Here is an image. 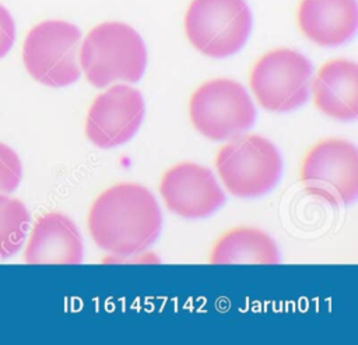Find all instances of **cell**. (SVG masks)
Segmentation results:
<instances>
[{"label": "cell", "instance_id": "6da1fadb", "mask_svg": "<svg viewBox=\"0 0 358 345\" xmlns=\"http://www.w3.org/2000/svg\"><path fill=\"white\" fill-rule=\"evenodd\" d=\"M162 216L155 197L141 184L117 183L91 204L88 230L98 247L116 256L143 251L158 236Z\"/></svg>", "mask_w": 358, "mask_h": 345}, {"label": "cell", "instance_id": "7a4b0ae2", "mask_svg": "<svg viewBox=\"0 0 358 345\" xmlns=\"http://www.w3.org/2000/svg\"><path fill=\"white\" fill-rule=\"evenodd\" d=\"M147 66V49L130 25L108 21L95 25L80 45V67L90 84L103 88L116 81H138Z\"/></svg>", "mask_w": 358, "mask_h": 345}, {"label": "cell", "instance_id": "3957f363", "mask_svg": "<svg viewBox=\"0 0 358 345\" xmlns=\"http://www.w3.org/2000/svg\"><path fill=\"white\" fill-rule=\"evenodd\" d=\"M81 31L71 22L48 20L36 24L22 46V61L38 82L59 88L76 82L80 67Z\"/></svg>", "mask_w": 358, "mask_h": 345}, {"label": "cell", "instance_id": "277c9868", "mask_svg": "<svg viewBox=\"0 0 358 345\" xmlns=\"http://www.w3.org/2000/svg\"><path fill=\"white\" fill-rule=\"evenodd\" d=\"M214 163L225 189L236 197H257L267 193L281 173L277 148L257 134L229 138L218 149Z\"/></svg>", "mask_w": 358, "mask_h": 345}, {"label": "cell", "instance_id": "5b68a950", "mask_svg": "<svg viewBox=\"0 0 358 345\" xmlns=\"http://www.w3.org/2000/svg\"><path fill=\"white\" fill-rule=\"evenodd\" d=\"M252 28L245 0H192L185 14V34L200 53L222 59L241 50Z\"/></svg>", "mask_w": 358, "mask_h": 345}, {"label": "cell", "instance_id": "8992f818", "mask_svg": "<svg viewBox=\"0 0 358 345\" xmlns=\"http://www.w3.org/2000/svg\"><path fill=\"white\" fill-rule=\"evenodd\" d=\"M189 116L201 135L221 141L249 129L256 110L243 85L231 78H214L203 82L192 94Z\"/></svg>", "mask_w": 358, "mask_h": 345}, {"label": "cell", "instance_id": "52a82bcc", "mask_svg": "<svg viewBox=\"0 0 358 345\" xmlns=\"http://www.w3.org/2000/svg\"><path fill=\"white\" fill-rule=\"evenodd\" d=\"M303 190L329 204H348L358 194V151L343 138L313 144L299 166Z\"/></svg>", "mask_w": 358, "mask_h": 345}, {"label": "cell", "instance_id": "ba28073f", "mask_svg": "<svg viewBox=\"0 0 358 345\" xmlns=\"http://www.w3.org/2000/svg\"><path fill=\"white\" fill-rule=\"evenodd\" d=\"M310 77L312 64L303 54L278 47L257 59L249 74V85L262 108L288 112L306 102Z\"/></svg>", "mask_w": 358, "mask_h": 345}, {"label": "cell", "instance_id": "9c48e42d", "mask_svg": "<svg viewBox=\"0 0 358 345\" xmlns=\"http://www.w3.org/2000/svg\"><path fill=\"white\" fill-rule=\"evenodd\" d=\"M144 117L141 94L116 84L99 94L91 103L85 119V135L99 148H112L129 141Z\"/></svg>", "mask_w": 358, "mask_h": 345}, {"label": "cell", "instance_id": "30bf717a", "mask_svg": "<svg viewBox=\"0 0 358 345\" xmlns=\"http://www.w3.org/2000/svg\"><path fill=\"white\" fill-rule=\"evenodd\" d=\"M159 194L165 205L183 218L207 216L225 201L211 170L193 162H180L165 170Z\"/></svg>", "mask_w": 358, "mask_h": 345}, {"label": "cell", "instance_id": "8fae6325", "mask_svg": "<svg viewBox=\"0 0 358 345\" xmlns=\"http://www.w3.org/2000/svg\"><path fill=\"white\" fill-rule=\"evenodd\" d=\"M24 260L28 264H80L83 239L74 222L62 212H46L31 230Z\"/></svg>", "mask_w": 358, "mask_h": 345}, {"label": "cell", "instance_id": "7c38bea8", "mask_svg": "<svg viewBox=\"0 0 358 345\" xmlns=\"http://www.w3.org/2000/svg\"><path fill=\"white\" fill-rule=\"evenodd\" d=\"M299 31L319 46H338L352 38L358 24L355 0H301Z\"/></svg>", "mask_w": 358, "mask_h": 345}, {"label": "cell", "instance_id": "4fadbf2b", "mask_svg": "<svg viewBox=\"0 0 358 345\" xmlns=\"http://www.w3.org/2000/svg\"><path fill=\"white\" fill-rule=\"evenodd\" d=\"M313 103L323 115L337 120L358 116V64L331 59L320 66L312 81Z\"/></svg>", "mask_w": 358, "mask_h": 345}, {"label": "cell", "instance_id": "5bb4252c", "mask_svg": "<svg viewBox=\"0 0 358 345\" xmlns=\"http://www.w3.org/2000/svg\"><path fill=\"white\" fill-rule=\"evenodd\" d=\"M211 264H277L278 247L263 230L253 226H236L224 232L214 243Z\"/></svg>", "mask_w": 358, "mask_h": 345}, {"label": "cell", "instance_id": "9a60e30c", "mask_svg": "<svg viewBox=\"0 0 358 345\" xmlns=\"http://www.w3.org/2000/svg\"><path fill=\"white\" fill-rule=\"evenodd\" d=\"M28 226L27 207L14 197L0 194V260L15 254L22 247Z\"/></svg>", "mask_w": 358, "mask_h": 345}, {"label": "cell", "instance_id": "2e32d148", "mask_svg": "<svg viewBox=\"0 0 358 345\" xmlns=\"http://www.w3.org/2000/svg\"><path fill=\"white\" fill-rule=\"evenodd\" d=\"M21 177L22 166L17 152L4 142H0V194L14 191Z\"/></svg>", "mask_w": 358, "mask_h": 345}, {"label": "cell", "instance_id": "e0dca14e", "mask_svg": "<svg viewBox=\"0 0 358 345\" xmlns=\"http://www.w3.org/2000/svg\"><path fill=\"white\" fill-rule=\"evenodd\" d=\"M15 24L10 11L0 4V59L4 57L14 45Z\"/></svg>", "mask_w": 358, "mask_h": 345}]
</instances>
